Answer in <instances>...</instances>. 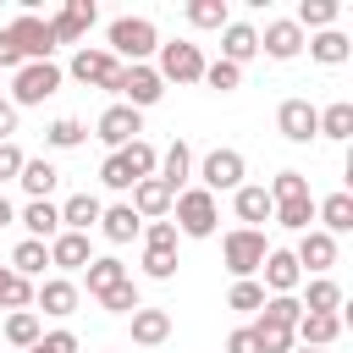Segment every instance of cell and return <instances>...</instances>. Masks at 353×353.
<instances>
[{"label": "cell", "instance_id": "30", "mask_svg": "<svg viewBox=\"0 0 353 353\" xmlns=\"http://www.w3.org/2000/svg\"><path fill=\"white\" fill-rule=\"evenodd\" d=\"M17 182H22V193H28V199H50V193H55V182H61V171H55L50 160H22Z\"/></svg>", "mask_w": 353, "mask_h": 353}, {"label": "cell", "instance_id": "1", "mask_svg": "<svg viewBox=\"0 0 353 353\" xmlns=\"http://www.w3.org/2000/svg\"><path fill=\"white\" fill-rule=\"evenodd\" d=\"M121 66H149V55L160 50V33L149 17H116L110 22V44H105Z\"/></svg>", "mask_w": 353, "mask_h": 353}, {"label": "cell", "instance_id": "10", "mask_svg": "<svg viewBox=\"0 0 353 353\" xmlns=\"http://www.w3.org/2000/svg\"><path fill=\"white\" fill-rule=\"evenodd\" d=\"M94 132H99V143L116 154V149H127V143L143 132V110H132V105H121V99H116V105H105V110H99Z\"/></svg>", "mask_w": 353, "mask_h": 353}, {"label": "cell", "instance_id": "17", "mask_svg": "<svg viewBox=\"0 0 353 353\" xmlns=\"http://www.w3.org/2000/svg\"><path fill=\"white\" fill-rule=\"evenodd\" d=\"M259 50H265L270 61H292V55L303 50V28H298L292 17H276V22H265V33H259Z\"/></svg>", "mask_w": 353, "mask_h": 353}, {"label": "cell", "instance_id": "49", "mask_svg": "<svg viewBox=\"0 0 353 353\" xmlns=\"http://www.w3.org/2000/svg\"><path fill=\"white\" fill-rule=\"evenodd\" d=\"M138 237H143V248H171V254H176V226H171V221H149Z\"/></svg>", "mask_w": 353, "mask_h": 353}, {"label": "cell", "instance_id": "50", "mask_svg": "<svg viewBox=\"0 0 353 353\" xmlns=\"http://www.w3.org/2000/svg\"><path fill=\"white\" fill-rule=\"evenodd\" d=\"M22 160H28V154H22L17 143H0V182H17V171H22Z\"/></svg>", "mask_w": 353, "mask_h": 353}, {"label": "cell", "instance_id": "37", "mask_svg": "<svg viewBox=\"0 0 353 353\" xmlns=\"http://www.w3.org/2000/svg\"><path fill=\"white\" fill-rule=\"evenodd\" d=\"M0 309H33V281H22L11 265H0Z\"/></svg>", "mask_w": 353, "mask_h": 353}, {"label": "cell", "instance_id": "12", "mask_svg": "<svg viewBox=\"0 0 353 353\" xmlns=\"http://www.w3.org/2000/svg\"><path fill=\"white\" fill-rule=\"evenodd\" d=\"M94 17H99V11H94V0H66L55 17H44V22H50L55 50H61V44H83V33L94 28Z\"/></svg>", "mask_w": 353, "mask_h": 353}, {"label": "cell", "instance_id": "3", "mask_svg": "<svg viewBox=\"0 0 353 353\" xmlns=\"http://www.w3.org/2000/svg\"><path fill=\"white\" fill-rule=\"evenodd\" d=\"M265 232H254V226H232L226 237H221V259H226V270H232V281H254L259 276V265H265Z\"/></svg>", "mask_w": 353, "mask_h": 353}, {"label": "cell", "instance_id": "20", "mask_svg": "<svg viewBox=\"0 0 353 353\" xmlns=\"http://www.w3.org/2000/svg\"><path fill=\"white\" fill-rule=\"evenodd\" d=\"M254 55H259V28H248V22H226V28H221V61L243 66V61H254Z\"/></svg>", "mask_w": 353, "mask_h": 353}, {"label": "cell", "instance_id": "51", "mask_svg": "<svg viewBox=\"0 0 353 353\" xmlns=\"http://www.w3.org/2000/svg\"><path fill=\"white\" fill-rule=\"evenodd\" d=\"M226 353H259V342H254V331H248V325H237V331L226 336Z\"/></svg>", "mask_w": 353, "mask_h": 353}, {"label": "cell", "instance_id": "4", "mask_svg": "<svg viewBox=\"0 0 353 353\" xmlns=\"http://www.w3.org/2000/svg\"><path fill=\"white\" fill-rule=\"evenodd\" d=\"M61 77H66V72H61L55 61H28L22 72H11V105H17V110L44 105V99L61 88Z\"/></svg>", "mask_w": 353, "mask_h": 353}, {"label": "cell", "instance_id": "7", "mask_svg": "<svg viewBox=\"0 0 353 353\" xmlns=\"http://www.w3.org/2000/svg\"><path fill=\"white\" fill-rule=\"evenodd\" d=\"M243 176H248V160H243L237 149H210V154L199 160V188H204V193H237Z\"/></svg>", "mask_w": 353, "mask_h": 353}, {"label": "cell", "instance_id": "26", "mask_svg": "<svg viewBox=\"0 0 353 353\" xmlns=\"http://www.w3.org/2000/svg\"><path fill=\"white\" fill-rule=\"evenodd\" d=\"M314 221H320V232H331V237L353 232V193H331V199H320V204H314Z\"/></svg>", "mask_w": 353, "mask_h": 353}, {"label": "cell", "instance_id": "46", "mask_svg": "<svg viewBox=\"0 0 353 353\" xmlns=\"http://www.w3.org/2000/svg\"><path fill=\"white\" fill-rule=\"evenodd\" d=\"M138 303H143V298H138V287H132V276H127L121 287H110V292L99 298V309H105V314H132Z\"/></svg>", "mask_w": 353, "mask_h": 353}, {"label": "cell", "instance_id": "53", "mask_svg": "<svg viewBox=\"0 0 353 353\" xmlns=\"http://www.w3.org/2000/svg\"><path fill=\"white\" fill-rule=\"evenodd\" d=\"M11 132H17V105L0 99V143H11Z\"/></svg>", "mask_w": 353, "mask_h": 353}, {"label": "cell", "instance_id": "35", "mask_svg": "<svg viewBox=\"0 0 353 353\" xmlns=\"http://www.w3.org/2000/svg\"><path fill=\"white\" fill-rule=\"evenodd\" d=\"M121 160H127V171H132V182H143V176H154V165H160V149L149 143V138H132L127 149H116Z\"/></svg>", "mask_w": 353, "mask_h": 353}, {"label": "cell", "instance_id": "6", "mask_svg": "<svg viewBox=\"0 0 353 353\" xmlns=\"http://www.w3.org/2000/svg\"><path fill=\"white\" fill-rule=\"evenodd\" d=\"M66 72H72L77 83H88V88H105V94H110V88H116V77H121V61H116L105 44H77Z\"/></svg>", "mask_w": 353, "mask_h": 353}, {"label": "cell", "instance_id": "48", "mask_svg": "<svg viewBox=\"0 0 353 353\" xmlns=\"http://www.w3.org/2000/svg\"><path fill=\"white\" fill-rule=\"evenodd\" d=\"M99 182H105V188H116V193H132V171H127V160H121V154H105Z\"/></svg>", "mask_w": 353, "mask_h": 353}, {"label": "cell", "instance_id": "5", "mask_svg": "<svg viewBox=\"0 0 353 353\" xmlns=\"http://www.w3.org/2000/svg\"><path fill=\"white\" fill-rule=\"evenodd\" d=\"M154 55H160V61H154L160 83H204V50H199V44L171 39V44H160Z\"/></svg>", "mask_w": 353, "mask_h": 353}, {"label": "cell", "instance_id": "41", "mask_svg": "<svg viewBox=\"0 0 353 353\" xmlns=\"http://www.w3.org/2000/svg\"><path fill=\"white\" fill-rule=\"evenodd\" d=\"M270 204H287V199H309V176L303 171H276V182L265 188Z\"/></svg>", "mask_w": 353, "mask_h": 353}, {"label": "cell", "instance_id": "18", "mask_svg": "<svg viewBox=\"0 0 353 353\" xmlns=\"http://www.w3.org/2000/svg\"><path fill=\"white\" fill-rule=\"evenodd\" d=\"M154 176H160L171 193H182V188L193 182V149H188L182 138H176V143H165V149H160V165H154Z\"/></svg>", "mask_w": 353, "mask_h": 353}, {"label": "cell", "instance_id": "21", "mask_svg": "<svg viewBox=\"0 0 353 353\" xmlns=\"http://www.w3.org/2000/svg\"><path fill=\"white\" fill-rule=\"evenodd\" d=\"M232 210H237V221H243V226H254V232H259V221H270V215H276V204H270V193H265L259 182H243V188L232 193Z\"/></svg>", "mask_w": 353, "mask_h": 353}, {"label": "cell", "instance_id": "38", "mask_svg": "<svg viewBox=\"0 0 353 353\" xmlns=\"http://www.w3.org/2000/svg\"><path fill=\"white\" fill-rule=\"evenodd\" d=\"M83 138H88V127H83L77 116H55V121L44 127V143H50V149H77Z\"/></svg>", "mask_w": 353, "mask_h": 353}, {"label": "cell", "instance_id": "14", "mask_svg": "<svg viewBox=\"0 0 353 353\" xmlns=\"http://www.w3.org/2000/svg\"><path fill=\"white\" fill-rule=\"evenodd\" d=\"M33 303H39L44 314L66 320V314H77V303H83V287H77L72 276H50V281H39V287H33Z\"/></svg>", "mask_w": 353, "mask_h": 353}, {"label": "cell", "instance_id": "36", "mask_svg": "<svg viewBox=\"0 0 353 353\" xmlns=\"http://www.w3.org/2000/svg\"><path fill=\"white\" fill-rule=\"evenodd\" d=\"M39 336H44V325H39V314H33V309H11V320H6V342L28 353V347H33Z\"/></svg>", "mask_w": 353, "mask_h": 353}, {"label": "cell", "instance_id": "25", "mask_svg": "<svg viewBox=\"0 0 353 353\" xmlns=\"http://www.w3.org/2000/svg\"><path fill=\"white\" fill-rule=\"evenodd\" d=\"M165 336H171V314L138 303V309H132V342H138V347H160Z\"/></svg>", "mask_w": 353, "mask_h": 353}, {"label": "cell", "instance_id": "56", "mask_svg": "<svg viewBox=\"0 0 353 353\" xmlns=\"http://www.w3.org/2000/svg\"><path fill=\"white\" fill-rule=\"evenodd\" d=\"M28 353H44V347H39V342H33V347H28Z\"/></svg>", "mask_w": 353, "mask_h": 353}, {"label": "cell", "instance_id": "16", "mask_svg": "<svg viewBox=\"0 0 353 353\" xmlns=\"http://www.w3.org/2000/svg\"><path fill=\"white\" fill-rule=\"evenodd\" d=\"M171 199H176V193H171L160 176H143V182H132V199H127V204H132L138 221H165V215H171Z\"/></svg>", "mask_w": 353, "mask_h": 353}, {"label": "cell", "instance_id": "19", "mask_svg": "<svg viewBox=\"0 0 353 353\" xmlns=\"http://www.w3.org/2000/svg\"><path fill=\"white\" fill-rule=\"evenodd\" d=\"M88 259H94V248H88V237H83V232H55V237H50V265H55L61 276L83 270Z\"/></svg>", "mask_w": 353, "mask_h": 353}, {"label": "cell", "instance_id": "15", "mask_svg": "<svg viewBox=\"0 0 353 353\" xmlns=\"http://www.w3.org/2000/svg\"><path fill=\"white\" fill-rule=\"evenodd\" d=\"M292 259H298V270H314V276H325V270L336 265V237H331V232H320V226H309V232L298 237Z\"/></svg>", "mask_w": 353, "mask_h": 353}, {"label": "cell", "instance_id": "55", "mask_svg": "<svg viewBox=\"0 0 353 353\" xmlns=\"http://www.w3.org/2000/svg\"><path fill=\"white\" fill-rule=\"evenodd\" d=\"M292 353H325V347H292Z\"/></svg>", "mask_w": 353, "mask_h": 353}, {"label": "cell", "instance_id": "34", "mask_svg": "<svg viewBox=\"0 0 353 353\" xmlns=\"http://www.w3.org/2000/svg\"><path fill=\"white\" fill-rule=\"evenodd\" d=\"M336 11H342L336 0H298V17H292V22H298L303 33H309V28L325 33V28H336Z\"/></svg>", "mask_w": 353, "mask_h": 353}, {"label": "cell", "instance_id": "47", "mask_svg": "<svg viewBox=\"0 0 353 353\" xmlns=\"http://www.w3.org/2000/svg\"><path fill=\"white\" fill-rule=\"evenodd\" d=\"M143 276L149 281H171L176 276V254L171 248H143Z\"/></svg>", "mask_w": 353, "mask_h": 353}, {"label": "cell", "instance_id": "23", "mask_svg": "<svg viewBox=\"0 0 353 353\" xmlns=\"http://www.w3.org/2000/svg\"><path fill=\"white\" fill-rule=\"evenodd\" d=\"M342 336V314H298V325H292V342H303V347H331Z\"/></svg>", "mask_w": 353, "mask_h": 353}, {"label": "cell", "instance_id": "2", "mask_svg": "<svg viewBox=\"0 0 353 353\" xmlns=\"http://www.w3.org/2000/svg\"><path fill=\"white\" fill-rule=\"evenodd\" d=\"M171 226H176V237H215V221H221V204H215V193H204V188H182L176 199H171Z\"/></svg>", "mask_w": 353, "mask_h": 353}, {"label": "cell", "instance_id": "28", "mask_svg": "<svg viewBox=\"0 0 353 353\" xmlns=\"http://www.w3.org/2000/svg\"><path fill=\"white\" fill-rule=\"evenodd\" d=\"M83 270H88V276H83V281H88V298H105L110 287H121V281H127V265H121L116 254H99V259H88Z\"/></svg>", "mask_w": 353, "mask_h": 353}, {"label": "cell", "instance_id": "44", "mask_svg": "<svg viewBox=\"0 0 353 353\" xmlns=\"http://www.w3.org/2000/svg\"><path fill=\"white\" fill-rule=\"evenodd\" d=\"M188 22H193V28H226L232 11H226V0H193V6H188Z\"/></svg>", "mask_w": 353, "mask_h": 353}, {"label": "cell", "instance_id": "9", "mask_svg": "<svg viewBox=\"0 0 353 353\" xmlns=\"http://www.w3.org/2000/svg\"><path fill=\"white\" fill-rule=\"evenodd\" d=\"M121 105H132V110H149V105H160V94H165V83H160V72L154 66H121V77H116V88H110Z\"/></svg>", "mask_w": 353, "mask_h": 353}, {"label": "cell", "instance_id": "31", "mask_svg": "<svg viewBox=\"0 0 353 353\" xmlns=\"http://www.w3.org/2000/svg\"><path fill=\"white\" fill-rule=\"evenodd\" d=\"M298 303H303V314H342V287H336L331 276H314Z\"/></svg>", "mask_w": 353, "mask_h": 353}, {"label": "cell", "instance_id": "54", "mask_svg": "<svg viewBox=\"0 0 353 353\" xmlns=\"http://www.w3.org/2000/svg\"><path fill=\"white\" fill-rule=\"evenodd\" d=\"M0 226H17V204H11L6 193H0Z\"/></svg>", "mask_w": 353, "mask_h": 353}, {"label": "cell", "instance_id": "32", "mask_svg": "<svg viewBox=\"0 0 353 353\" xmlns=\"http://www.w3.org/2000/svg\"><path fill=\"white\" fill-rule=\"evenodd\" d=\"M44 265H50V243H33V237H22V243L11 248V270H17L22 281L44 276Z\"/></svg>", "mask_w": 353, "mask_h": 353}, {"label": "cell", "instance_id": "22", "mask_svg": "<svg viewBox=\"0 0 353 353\" xmlns=\"http://www.w3.org/2000/svg\"><path fill=\"white\" fill-rule=\"evenodd\" d=\"M17 221L28 226V237H33V243H50V237L61 232V204H50V199H28Z\"/></svg>", "mask_w": 353, "mask_h": 353}, {"label": "cell", "instance_id": "39", "mask_svg": "<svg viewBox=\"0 0 353 353\" xmlns=\"http://www.w3.org/2000/svg\"><path fill=\"white\" fill-rule=\"evenodd\" d=\"M270 221L287 226V232H309V221H314V199H287V204H276Z\"/></svg>", "mask_w": 353, "mask_h": 353}, {"label": "cell", "instance_id": "11", "mask_svg": "<svg viewBox=\"0 0 353 353\" xmlns=\"http://www.w3.org/2000/svg\"><path fill=\"white\" fill-rule=\"evenodd\" d=\"M276 132H281L287 143L320 138V105H309V99H281V105H276Z\"/></svg>", "mask_w": 353, "mask_h": 353}, {"label": "cell", "instance_id": "24", "mask_svg": "<svg viewBox=\"0 0 353 353\" xmlns=\"http://www.w3.org/2000/svg\"><path fill=\"white\" fill-rule=\"evenodd\" d=\"M99 210H105V204H99L94 193H72V199L61 204V232H83V237H88V232L99 226Z\"/></svg>", "mask_w": 353, "mask_h": 353}, {"label": "cell", "instance_id": "27", "mask_svg": "<svg viewBox=\"0 0 353 353\" xmlns=\"http://www.w3.org/2000/svg\"><path fill=\"white\" fill-rule=\"evenodd\" d=\"M99 232H105V243H132V237L143 232V221H138V215H132V204L121 199V204L99 210Z\"/></svg>", "mask_w": 353, "mask_h": 353}, {"label": "cell", "instance_id": "40", "mask_svg": "<svg viewBox=\"0 0 353 353\" xmlns=\"http://www.w3.org/2000/svg\"><path fill=\"white\" fill-rule=\"evenodd\" d=\"M298 314H303V303H298V292H287V298H265V309H259V320L265 325H298Z\"/></svg>", "mask_w": 353, "mask_h": 353}, {"label": "cell", "instance_id": "42", "mask_svg": "<svg viewBox=\"0 0 353 353\" xmlns=\"http://www.w3.org/2000/svg\"><path fill=\"white\" fill-rule=\"evenodd\" d=\"M226 309H237V314H259V309H265V287H259V281H232Z\"/></svg>", "mask_w": 353, "mask_h": 353}, {"label": "cell", "instance_id": "52", "mask_svg": "<svg viewBox=\"0 0 353 353\" xmlns=\"http://www.w3.org/2000/svg\"><path fill=\"white\" fill-rule=\"evenodd\" d=\"M0 72H22V55H17V44L0 33Z\"/></svg>", "mask_w": 353, "mask_h": 353}, {"label": "cell", "instance_id": "43", "mask_svg": "<svg viewBox=\"0 0 353 353\" xmlns=\"http://www.w3.org/2000/svg\"><path fill=\"white\" fill-rule=\"evenodd\" d=\"M248 331H254V342H259V353H292V347H298L287 325H265V320H254Z\"/></svg>", "mask_w": 353, "mask_h": 353}, {"label": "cell", "instance_id": "29", "mask_svg": "<svg viewBox=\"0 0 353 353\" xmlns=\"http://www.w3.org/2000/svg\"><path fill=\"white\" fill-rule=\"evenodd\" d=\"M309 44V55L320 61V66H342L347 55H353V39L342 33V28H325V33H314V39H303Z\"/></svg>", "mask_w": 353, "mask_h": 353}, {"label": "cell", "instance_id": "13", "mask_svg": "<svg viewBox=\"0 0 353 353\" xmlns=\"http://www.w3.org/2000/svg\"><path fill=\"white\" fill-rule=\"evenodd\" d=\"M259 287H265V298H287V292H298V281H303V270H298V259H292V248H270L265 254V265H259Z\"/></svg>", "mask_w": 353, "mask_h": 353}, {"label": "cell", "instance_id": "33", "mask_svg": "<svg viewBox=\"0 0 353 353\" xmlns=\"http://www.w3.org/2000/svg\"><path fill=\"white\" fill-rule=\"evenodd\" d=\"M320 138H336V143L353 138V99H331L320 110Z\"/></svg>", "mask_w": 353, "mask_h": 353}, {"label": "cell", "instance_id": "8", "mask_svg": "<svg viewBox=\"0 0 353 353\" xmlns=\"http://www.w3.org/2000/svg\"><path fill=\"white\" fill-rule=\"evenodd\" d=\"M0 33H6L11 44H17V55H22V66H28V61H50V55H55V39H50V22H44V17H33V11H22L17 22H6Z\"/></svg>", "mask_w": 353, "mask_h": 353}, {"label": "cell", "instance_id": "45", "mask_svg": "<svg viewBox=\"0 0 353 353\" xmlns=\"http://www.w3.org/2000/svg\"><path fill=\"white\" fill-rule=\"evenodd\" d=\"M204 83H210L215 94H232V88L243 83V66H232V61H204Z\"/></svg>", "mask_w": 353, "mask_h": 353}]
</instances>
